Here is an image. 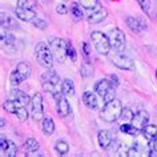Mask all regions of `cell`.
<instances>
[{"mask_svg":"<svg viewBox=\"0 0 157 157\" xmlns=\"http://www.w3.org/2000/svg\"><path fill=\"white\" fill-rule=\"evenodd\" d=\"M61 83L63 80H60V76L52 68H49L41 75V87L45 92L51 93L52 96L61 93Z\"/></svg>","mask_w":157,"mask_h":157,"instance_id":"obj_1","label":"cell"},{"mask_svg":"<svg viewBox=\"0 0 157 157\" xmlns=\"http://www.w3.org/2000/svg\"><path fill=\"white\" fill-rule=\"evenodd\" d=\"M123 109L124 108H123L121 101L119 99H113L111 101H108V103H105L103 109L100 111V119L108 124L115 123V121L120 119Z\"/></svg>","mask_w":157,"mask_h":157,"instance_id":"obj_2","label":"cell"},{"mask_svg":"<svg viewBox=\"0 0 157 157\" xmlns=\"http://www.w3.org/2000/svg\"><path fill=\"white\" fill-rule=\"evenodd\" d=\"M35 55H36V59L39 61V64L43 65L44 68L49 69L53 67V55H52V51H51L49 45L47 43H37L36 47H35Z\"/></svg>","mask_w":157,"mask_h":157,"instance_id":"obj_3","label":"cell"},{"mask_svg":"<svg viewBox=\"0 0 157 157\" xmlns=\"http://www.w3.org/2000/svg\"><path fill=\"white\" fill-rule=\"evenodd\" d=\"M91 40L95 49L100 55H109L112 45H111V41H109L108 35L100 32V31H93L91 33Z\"/></svg>","mask_w":157,"mask_h":157,"instance_id":"obj_4","label":"cell"},{"mask_svg":"<svg viewBox=\"0 0 157 157\" xmlns=\"http://www.w3.org/2000/svg\"><path fill=\"white\" fill-rule=\"evenodd\" d=\"M3 108L6 109L8 113H12L17 117L20 121H25L28 119V111H27L25 105H23L20 101L15 100V99H10V100H6L4 104H3Z\"/></svg>","mask_w":157,"mask_h":157,"instance_id":"obj_5","label":"cell"},{"mask_svg":"<svg viewBox=\"0 0 157 157\" xmlns=\"http://www.w3.org/2000/svg\"><path fill=\"white\" fill-rule=\"evenodd\" d=\"M48 45L52 51L55 60L57 63H64L67 57V43L60 37H51Z\"/></svg>","mask_w":157,"mask_h":157,"instance_id":"obj_6","label":"cell"},{"mask_svg":"<svg viewBox=\"0 0 157 157\" xmlns=\"http://www.w3.org/2000/svg\"><path fill=\"white\" fill-rule=\"evenodd\" d=\"M108 37L109 41H111L112 49H115L116 52H123L125 49V35L120 28H112L108 32Z\"/></svg>","mask_w":157,"mask_h":157,"instance_id":"obj_7","label":"cell"},{"mask_svg":"<svg viewBox=\"0 0 157 157\" xmlns=\"http://www.w3.org/2000/svg\"><path fill=\"white\" fill-rule=\"evenodd\" d=\"M44 116V104H43V96L39 92H36L32 96V101H31V117L33 121L39 123L43 120Z\"/></svg>","mask_w":157,"mask_h":157,"instance_id":"obj_8","label":"cell"},{"mask_svg":"<svg viewBox=\"0 0 157 157\" xmlns=\"http://www.w3.org/2000/svg\"><path fill=\"white\" fill-rule=\"evenodd\" d=\"M111 61L113 65H116L117 68L124 69V71H133L135 69V61L131 57L125 56L121 52H116L115 55L111 56Z\"/></svg>","mask_w":157,"mask_h":157,"instance_id":"obj_9","label":"cell"},{"mask_svg":"<svg viewBox=\"0 0 157 157\" xmlns=\"http://www.w3.org/2000/svg\"><path fill=\"white\" fill-rule=\"evenodd\" d=\"M53 99L56 100V111L57 115L60 117H67L71 113V105L67 100V96H64L63 93H57L53 96Z\"/></svg>","mask_w":157,"mask_h":157,"instance_id":"obj_10","label":"cell"},{"mask_svg":"<svg viewBox=\"0 0 157 157\" xmlns=\"http://www.w3.org/2000/svg\"><path fill=\"white\" fill-rule=\"evenodd\" d=\"M0 151H2V155L8 156V157H15L17 155V145L8 139H6L4 135L0 136Z\"/></svg>","mask_w":157,"mask_h":157,"instance_id":"obj_11","label":"cell"},{"mask_svg":"<svg viewBox=\"0 0 157 157\" xmlns=\"http://www.w3.org/2000/svg\"><path fill=\"white\" fill-rule=\"evenodd\" d=\"M125 23H127L128 28L135 33H140L143 31L147 29V23H145L141 17H132V16H128L125 19Z\"/></svg>","mask_w":157,"mask_h":157,"instance_id":"obj_12","label":"cell"},{"mask_svg":"<svg viewBox=\"0 0 157 157\" xmlns=\"http://www.w3.org/2000/svg\"><path fill=\"white\" fill-rule=\"evenodd\" d=\"M131 124L135 128L139 129V131H143V128H145V125L149 124V113L147 111H139L137 113H135Z\"/></svg>","mask_w":157,"mask_h":157,"instance_id":"obj_13","label":"cell"},{"mask_svg":"<svg viewBox=\"0 0 157 157\" xmlns=\"http://www.w3.org/2000/svg\"><path fill=\"white\" fill-rule=\"evenodd\" d=\"M15 15L19 20L21 21H31L32 23L35 19H36V12L32 8H21V7H17L15 10Z\"/></svg>","mask_w":157,"mask_h":157,"instance_id":"obj_14","label":"cell"},{"mask_svg":"<svg viewBox=\"0 0 157 157\" xmlns=\"http://www.w3.org/2000/svg\"><path fill=\"white\" fill-rule=\"evenodd\" d=\"M2 47L8 53L15 52V36L11 33H6L4 29L2 32Z\"/></svg>","mask_w":157,"mask_h":157,"instance_id":"obj_15","label":"cell"},{"mask_svg":"<svg viewBox=\"0 0 157 157\" xmlns=\"http://www.w3.org/2000/svg\"><path fill=\"white\" fill-rule=\"evenodd\" d=\"M113 87H115V85L112 84V81L109 80V78H101V80L97 81L96 85H95V92H96L99 96L104 97L105 93H107L109 89L113 88ZM115 88H116V87H115Z\"/></svg>","mask_w":157,"mask_h":157,"instance_id":"obj_16","label":"cell"},{"mask_svg":"<svg viewBox=\"0 0 157 157\" xmlns=\"http://www.w3.org/2000/svg\"><path fill=\"white\" fill-rule=\"evenodd\" d=\"M0 23H2V29H19V24L17 20L12 16H10L8 13L2 12V19H0Z\"/></svg>","mask_w":157,"mask_h":157,"instance_id":"obj_17","label":"cell"},{"mask_svg":"<svg viewBox=\"0 0 157 157\" xmlns=\"http://www.w3.org/2000/svg\"><path fill=\"white\" fill-rule=\"evenodd\" d=\"M112 135L111 132L107 131V129H101L97 135V141H99V145L101 149H108L109 145H112Z\"/></svg>","mask_w":157,"mask_h":157,"instance_id":"obj_18","label":"cell"},{"mask_svg":"<svg viewBox=\"0 0 157 157\" xmlns=\"http://www.w3.org/2000/svg\"><path fill=\"white\" fill-rule=\"evenodd\" d=\"M108 16V11L105 8H99L96 10L95 12H92L88 16V21L91 24H99V23H103Z\"/></svg>","mask_w":157,"mask_h":157,"instance_id":"obj_19","label":"cell"},{"mask_svg":"<svg viewBox=\"0 0 157 157\" xmlns=\"http://www.w3.org/2000/svg\"><path fill=\"white\" fill-rule=\"evenodd\" d=\"M11 99H15V100L20 101V103L23 105H25V107L27 105H29L31 101H32V97H29L25 92L20 91V89H12V91H11Z\"/></svg>","mask_w":157,"mask_h":157,"instance_id":"obj_20","label":"cell"},{"mask_svg":"<svg viewBox=\"0 0 157 157\" xmlns=\"http://www.w3.org/2000/svg\"><path fill=\"white\" fill-rule=\"evenodd\" d=\"M83 103L87 108L89 109H96L97 105H99V101H97V97L93 92H84L83 95Z\"/></svg>","mask_w":157,"mask_h":157,"instance_id":"obj_21","label":"cell"},{"mask_svg":"<svg viewBox=\"0 0 157 157\" xmlns=\"http://www.w3.org/2000/svg\"><path fill=\"white\" fill-rule=\"evenodd\" d=\"M141 135L144 136V139L147 140H153L157 137V125L155 124H147L145 128H143Z\"/></svg>","mask_w":157,"mask_h":157,"instance_id":"obj_22","label":"cell"},{"mask_svg":"<svg viewBox=\"0 0 157 157\" xmlns=\"http://www.w3.org/2000/svg\"><path fill=\"white\" fill-rule=\"evenodd\" d=\"M61 93L64 96H73L75 95V84L71 78H64V80H63Z\"/></svg>","mask_w":157,"mask_h":157,"instance_id":"obj_23","label":"cell"},{"mask_svg":"<svg viewBox=\"0 0 157 157\" xmlns=\"http://www.w3.org/2000/svg\"><path fill=\"white\" fill-rule=\"evenodd\" d=\"M41 129H43V132H44V135H47V136L53 135V132H55V121H53L52 117H45V119H43Z\"/></svg>","mask_w":157,"mask_h":157,"instance_id":"obj_24","label":"cell"},{"mask_svg":"<svg viewBox=\"0 0 157 157\" xmlns=\"http://www.w3.org/2000/svg\"><path fill=\"white\" fill-rule=\"evenodd\" d=\"M120 131L124 133V135H129V136H133V137H136V136H139L141 131H139L137 128H135L131 123H123L121 124V127H120Z\"/></svg>","mask_w":157,"mask_h":157,"instance_id":"obj_25","label":"cell"},{"mask_svg":"<svg viewBox=\"0 0 157 157\" xmlns=\"http://www.w3.org/2000/svg\"><path fill=\"white\" fill-rule=\"evenodd\" d=\"M39 148H40V144H39L37 140H35V139L25 140L24 145H23V149H24L27 153H35V152L39 151Z\"/></svg>","mask_w":157,"mask_h":157,"instance_id":"obj_26","label":"cell"},{"mask_svg":"<svg viewBox=\"0 0 157 157\" xmlns=\"http://www.w3.org/2000/svg\"><path fill=\"white\" fill-rule=\"evenodd\" d=\"M16 69H17V72L23 76L24 80H27V78L31 76V71H32L31 65L28 64V63H25V61H20V63H19L17 67H16Z\"/></svg>","mask_w":157,"mask_h":157,"instance_id":"obj_27","label":"cell"},{"mask_svg":"<svg viewBox=\"0 0 157 157\" xmlns=\"http://www.w3.org/2000/svg\"><path fill=\"white\" fill-rule=\"evenodd\" d=\"M80 76L84 77V78H88L93 76V67L89 61H84L80 67Z\"/></svg>","mask_w":157,"mask_h":157,"instance_id":"obj_28","label":"cell"},{"mask_svg":"<svg viewBox=\"0 0 157 157\" xmlns=\"http://www.w3.org/2000/svg\"><path fill=\"white\" fill-rule=\"evenodd\" d=\"M71 13H72V16L76 19V20H81V19L84 17L80 3H72V4H71Z\"/></svg>","mask_w":157,"mask_h":157,"instance_id":"obj_29","label":"cell"},{"mask_svg":"<svg viewBox=\"0 0 157 157\" xmlns=\"http://www.w3.org/2000/svg\"><path fill=\"white\" fill-rule=\"evenodd\" d=\"M55 151H56L59 155H67L69 151V145L64 140H59V141H56V144H55Z\"/></svg>","mask_w":157,"mask_h":157,"instance_id":"obj_30","label":"cell"},{"mask_svg":"<svg viewBox=\"0 0 157 157\" xmlns=\"http://www.w3.org/2000/svg\"><path fill=\"white\" fill-rule=\"evenodd\" d=\"M78 3L81 4V7L85 10H99L100 3L99 0H78Z\"/></svg>","mask_w":157,"mask_h":157,"instance_id":"obj_31","label":"cell"},{"mask_svg":"<svg viewBox=\"0 0 157 157\" xmlns=\"http://www.w3.org/2000/svg\"><path fill=\"white\" fill-rule=\"evenodd\" d=\"M10 81H11V84H12L13 87H16V85L21 84L23 81H24V78H23L21 75L17 72V69H15V71H12V72H11V75H10Z\"/></svg>","mask_w":157,"mask_h":157,"instance_id":"obj_32","label":"cell"},{"mask_svg":"<svg viewBox=\"0 0 157 157\" xmlns=\"http://www.w3.org/2000/svg\"><path fill=\"white\" fill-rule=\"evenodd\" d=\"M141 144H133V147H131L128 149V152H127V155L128 156H143L144 155V148H141L140 147Z\"/></svg>","mask_w":157,"mask_h":157,"instance_id":"obj_33","label":"cell"},{"mask_svg":"<svg viewBox=\"0 0 157 157\" xmlns=\"http://www.w3.org/2000/svg\"><path fill=\"white\" fill-rule=\"evenodd\" d=\"M67 56L71 59V61H76L77 60V52L75 49V47L72 45V43L68 41L67 43Z\"/></svg>","mask_w":157,"mask_h":157,"instance_id":"obj_34","label":"cell"},{"mask_svg":"<svg viewBox=\"0 0 157 157\" xmlns=\"http://www.w3.org/2000/svg\"><path fill=\"white\" fill-rule=\"evenodd\" d=\"M133 116H135V113H133L129 108H125V109H123V113H121V116H120V120L123 121V123H131Z\"/></svg>","mask_w":157,"mask_h":157,"instance_id":"obj_35","label":"cell"},{"mask_svg":"<svg viewBox=\"0 0 157 157\" xmlns=\"http://www.w3.org/2000/svg\"><path fill=\"white\" fill-rule=\"evenodd\" d=\"M148 156L152 157H157V137L153 140H149V145H148Z\"/></svg>","mask_w":157,"mask_h":157,"instance_id":"obj_36","label":"cell"},{"mask_svg":"<svg viewBox=\"0 0 157 157\" xmlns=\"http://www.w3.org/2000/svg\"><path fill=\"white\" fill-rule=\"evenodd\" d=\"M32 24L36 27L37 29H41V31L47 29V27H48V23H47L45 20H43V19H39V17L35 19V20L32 21Z\"/></svg>","mask_w":157,"mask_h":157,"instance_id":"obj_37","label":"cell"},{"mask_svg":"<svg viewBox=\"0 0 157 157\" xmlns=\"http://www.w3.org/2000/svg\"><path fill=\"white\" fill-rule=\"evenodd\" d=\"M17 7H21V8H32L33 10V3L31 0H17Z\"/></svg>","mask_w":157,"mask_h":157,"instance_id":"obj_38","label":"cell"},{"mask_svg":"<svg viewBox=\"0 0 157 157\" xmlns=\"http://www.w3.org/2000/svg\"><path fill=\"white\" fill-rule=\"evenodd\" d=\"M115 96H116V92H115V87H113V88L109 89L107 93H105V96L103 97V99H104L105 103H108V101H111V100H113V99H116Z\"/></svg>","mask_w":157,"mask_h":157,"instance_id":"obj_39","label":"cell"},{"mask_svg":"<svg viewBox=\"0 0 157 157\" xmlns=\"http://www.w3.org/2000/svg\"><path fill=\"white\" fill-rule=\"evenodd\" d=\"M137 3L140 4L141 10L145 11V12H148L151 10V0H137Z\"/></svg>","mask_w":157,"mask_h":157,"instance_id":"obj_40","label":"cell"},{"mask_svg":"<svg viewBox=\"0 0 157 157\" xmlns=\"http://www.w3.org/2000/svg\"><path fill=\"white\" fill-rule=\"evenodd\" d=\"M56 12L59 15H67V13H68V8H67L64 4H59L56 7Z\"/></svg>","mask_w":157,"mask_h":157,"instance_id":"obj_41","label":"cell"},{"mask_svg":"<svg viewBox=\"0 0 157 157\" xmlns=\"http://www.w3.org/2000/svg\"><path fill=\"white\" fill-rule=\"evenodd\" d=\"M83 51H84L85 56L89 59V55H91V48H89V44H88V43H83Z\"/></svg>","mask_w":157,"mask_h":157,"instance_id":"obj_42","label":"cell"},{"mask_svg":"<svg viewBox=\"0 0 157 157\" xmlns=\"http://www.w3.org/2000/svg\"><path fill=\"white\" fill-rule=\"evenodd\" d=\"M109 80L112 81V84L115 85V87H117V85H119V78H117L116 75H111V76H109Z\"/></svg>","mask_w":157,"mask_h":157,"instance_id":"obj_43","label":"cell"},{"mask_svg":"<svg viewBox=\"0 0 157 157\" xmlns=\"http://www.w3.org/2000/svg\"><path fill=\"white\" fill-rule=\"evenodd\" d=\"M0 123H2V124H0V125H2V128L6 127V120H4V119H2V121H0Z\"/></svg>","mask_w":157,"mask_h":157,"instance_id":"obj_44","label":"cell"},{"mask_svg":"<svg viewBox=\"0 0 157 157\" xmlns=\"http://www.w3.org/2000/svg\"><path fill=\"white\" fill-rule=\"evenodd\" d=\"M156 77H157V69H156Z\"/></svg>","mask_w":157,"mask_h":157,"instance_id":"obj_45","label":"cell"}]
</instances>
